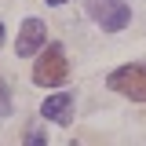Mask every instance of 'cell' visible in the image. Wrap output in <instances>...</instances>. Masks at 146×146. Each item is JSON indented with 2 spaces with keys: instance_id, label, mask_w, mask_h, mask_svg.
Wrapping results in <instances>:
<instances>
[{
  "instance_id": "obj_3",
  "label": "cell",
  "mask_w": 146,
  "mask_h": 146,
  "mask_svg": "<svg viewBox=\"0 0 146 146\" xmlns=\"http://www.w3.org/2000/svg\"><path fill=\"white\" fill-rule=\"evenodd\" d=\"M88 11H91V18H95L102 29H110V33L124 29L128 18H131V7H128L124 0H88Z\"/></svg>"
},
{
  "instance_id": "obj_1",
  "label": "cell",
  "mask_w": 146,
  "mask_h": 146,
  "mask_svg": "<svg viewBox=\"0 0 146 146\" xmlns=\"http://www.w3.org/2000/svg\"><path fill=\"white\" fill-rule=\"evenodd\" d=\"M66 77H70V58L62 51V44H48L33 66V80L40 88H58L66 84Z\"/></svg>"
},
{
  "instance_id": "obj_2",
  "label": "cell",
  "mask_w": 146,
  "mask_h": 146,
  "mask_svg": "<svg viewBox=\"0 0 146 146\" xmlns=\"http://www.w3.org/2000/svg\"><path fill=\"white\" fill-rule=\"evenodd\" d=\"M106 84L128 99H135V102H146V62H128L121 70H113L106 77Z\"/></svg>"
},
{
  "instance_id": "obj_9",
  "label": "cell",
  "mask_w": 146,
  "mask_h": 146,
  "mask_svg": "<svg viewBox=\"0 0 146 146\" xmlns=\"http://www.w3.org/2000/svg\"><path fill=\"white\" fill-rule=\"evenodd\" d=\"M0 44H4V22H0Z\"/></svg>"
},
{
  "instance_id": "obj_7",
  "label": "cell",
  "mask_w": 146,
  "mask_h": 146,
  "mask_svg": "<svg viewBox=\"0 0 146 146\" xmlns=\"http://www.w3.org/2000/svg\"><path fill=\"white\" fill-rule=\"evenodd\" d=\"M7 110H11V102H7V84L0 80V117H7Z\"/></svg>"
},
{
  "instance_id": "obj_4",
  "label": "cell",
  "mask_w": 146,
  "mask_h": 146,
  "mask_svg": "<svg viewBox=\"0 0 146 146\" xmlns=\"http://www.w3.org/2000/svg\"><path fill=\"white\" fill-rule=\"evenodd\" d=\"M44 48V22L40 18H26L22 22V29H18V40H15V51L22 58H29Z\"/></svg>"
},
{
  "instance_id": "obj_6",
  "label": "cell",
  "mask_w": 146,
  "mask_h": 146,
  "mask_svg": "<svg viewBox=\"0 0 146 146\" xmlns=\"http://www.w3.org/2000/svg\"><path fill=\"white\" fill-rule=\"evenodd\" d=\"M22 146H48L44 128H40V124H29V128H26V135H22Z\"/></svg>"
},
{
  "instance_id": "obj_5",
  "label": "cell",
  "mask_w": 146,
  "mask_h": 146,
  "mask_svg": "<svg viewBox=\"0 0 146 146\" xmlns=\"http://www.w3.org/2000/svg\"><path fill=\"white\" fill-rule=\"evenodd\" d=\"M40 117L66 124V121L73 117V95H70V91H58V95H51V99H44V106H40Z\"/></svg>"
},
{
  "instance_id": "obj_8",
  "label": "cell",
  "mask_w": 146,
  "mask_h": 146,
  "mask_svg": "<svg viewBox=\"0 0 146 146\" xmlns=\"http://www.w3.org/2000/svg\"><path fill=\"white\" fill-rule=\"evenodd\" d=\"M48 4H55V7H62V4H70V0H48Z\"/></svg>"
}]
</instances>
